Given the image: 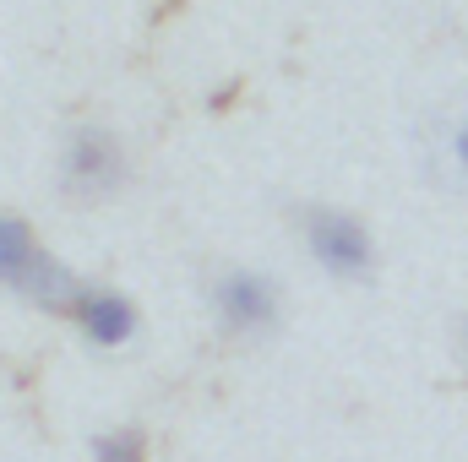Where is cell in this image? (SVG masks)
<instances>
[{
	"label": "cell",
	"mask_w": 468,
	"mask_h": 462,
	"mask_svg": "<svg viewBox=\"0 0 468 462\" xmlns=\"http://www.w3.org/2000/svg\"><path fill=\"white\" fill-rule=\"evenodd\" d=\"M300 234L316 256L322 272L333 278H365L376 267V245H370V229L354 218V213H338V207H311L300 218Z\"/></svg>",
	"instance_id": "cell-2"
},
{
	"label": "cell",
	"mask_w": 468,
	"mask_h": 462,
	"mask_svg": "<svg viewBox=\"0 0 468 462\" xmlns=\"http://www.w3.org/2000/svg\"><path fill=\"white\" fill-rule=\"evenodd\" d=\"M60 185L71 202H104L125 185V147L104 125H77L60 147Z\"/></svg>",
	"instance_id": "cell-1"
},
{
	"label": "cell",
	"mask_w": 468,
	"mask_h": 462,
	"mask_svg": "<svg viewBox=\"0 0 468 462\" xmlns=\"http://www.w3.org/2000/svg\"><path fill=\"white\" fill-rule=\"evenodd\" d=\"M33 261H38V245H33L27 224L0 213V283H5V289H16V283L27 278V267H33Z\"/></svg>",
	"instance_id": "cell-6"
},
{
	"label": "cell",
	"mask_w": 468,
	"mask_h": 462,
	"mask_svg": "<svg viewBox=\"0 0 468 462\" xmlns=\"http://www.w3.org/2000/svg\"><path fill=\"white\" fill-rule=\"evenodd\" d=\"M458 359H463V364H468V316H463V321H458Z\"/></svg>",
	"instance_id": "cell-8"
},
{
	"label": "cell",
	"mask_w": 468,
	"mask_h": 462,
	"mask_svg": "<svg viewBox=\"0 0 468 462\" xmlns=\"http://www.w3.org/2000/svg\"><path fill=\"white\" fill-rule=\"evenodd\" d=\"M213 310H218L229 338L256 343V338H267L278 327V289L261 272H224L213 283Z\"/></svg>",
	"instance_id": "cell-4"
},
{
	"label": "cell",
	"mask_w": 468,
	"mask_h": 462,
	"mask_svg": "<svg viewBox=\"0 0 468 462\" xmlns=\"http://www.w3.org/2000/svg\"><path fill=\"white\" fill-rule=\"evenodd\" d=\"M71 310H77V327H82L99 348H115L136 332V310H131V299H120V294H88V289H82V299H77Z\"/></svg>",
	"instance_id": "cell-5"
},
{
	"label": "cell",
	"mask_w": 468,
	"mask_h": 462,
	"mask_svg": "<svg viewBox=\"0 0 468 462\" xmlns=\"http://www.w3.org/2000/svg\"><path fill=\"white\" fill-rule=\"evenodd\" d=\"M93 457L99 462H142V436L136 430H110L93 441Z\"/></svg>",
	"instance_id": "cell-7"
},
{
	"label": "cell",
	"mask_w": 468,
	"mask_h": 462,
	"mask_svg": "<svg viewBox=\"0 0 468 462\" xmlns=\"http://www.w3.org/2000/svg\"><path fill=\"white\" fill-rule=\"evenodd\" d=\"M414 152H420V169L431 185L441 191H468V104H447L436 115H425L420 136H414Z\"/></svg>",
	"instance_id": "cell-3"
}]
</instances>
